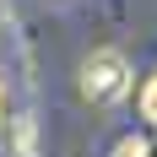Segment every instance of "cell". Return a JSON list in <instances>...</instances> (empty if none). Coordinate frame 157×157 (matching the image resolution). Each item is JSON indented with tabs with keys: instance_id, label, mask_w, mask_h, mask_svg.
Segmentation results:
<instances>
[{
	"instance_id": "4",
	"label": "cell",
	"mask_w": 157,
	"mask_h": 157,
	"mask_svg": "<svg viewBox=\"0 0 157 157\" xmlns=\"http://www.w3.org/2000/svg\"><path fill=\"white\" fill-rule=\"evenodd\" d=\"M146 157H157V146H146Z\"/></svg>"
},
{
	"instance_id": "2",
	"label": "cell",
	"mask_w": 157,
	"mask_h": 157,
	"mask_svg": "<svg viewBox=\"0 0 157 157\" xmlns=\"http://www.w3.org/2000/svg\"><path fill=\"white\" fill-rule=\"evenodd\" d=\"M136 114H141V125L157 130V65L141 76V87H136Z\"/></svg>"
},
{
	"instance_id": "3",
	"label": "cell",
	"mask_w": 157,
	"mask_h": 157,
	"mask_svg": "<svg viewBox=\"0 0 157 157\" xmlns=\"http://www.w3.org/2000/svg\"><path fill=\"white\" fill-rule=\"evenodd\" d=\"M114 157H146V141L141 136H125V141L114 146Z\"/></svg>"
},
{
	"instance_id": "1",
	"label": "cell",
	"mask_w": 157,
	"mask_h": 157,
	"mask_svg": "<svg viewBox=\"0 0 157 157\" xmlns=\"http://www.w3.org/2000/svg\"><path fill=\"white\" fill-rule=\"evenodd\" d=\"M125 92H130V60L119 49H92L81 60V98L92 109H114Z\"/></svg>"
}]
</instances>
